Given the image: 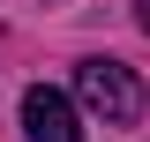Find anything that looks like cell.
<instances>
[{
    "mask_svg": "<svg viewBox=\"0 0 150 142\" xmlns=\"http://www.w3.org/2000/svg\"><path fill=\"white\" fill-rule=\"evenodd\" d=\"M75 97H83V105H90L105 127L143 120V82H135L120 60H83V67H75Z\"/></svg>",
    "mask_w": 150,
    "mask_h": 142,
    "instance_id": "obj_1",
    "label": "cell"
},
{
    "mask_svg": "<svg viewBox=\"0 0 150 142\" xmlns=\"http://www.w3.org/2000/svg\"><path fill=\"white\" fill-rule=\"evenodd\" d=\"M23 135L30 142H83V127H75V105L60 97V90H23Z\"/></svg>",
    "mask_w": 150,
    "mask_h": 142,
    "instance_id": "obj_2",
    "label": "cell"
},
{
    "mask_svg": "<svg viewBox=\"0 0 150 142\" xmlns=\"http://www.w3.org/2000/svg\"><path fill=\"white\" fill-rule=\"evenodd\" d=\"M135 22H143V30H150V0H135Z\"/></svg>",
    "mask_w": 150,
    "mask_h": 142,
    "instance_id": "obj_3",
    "label": "cell"
}]
</instances>
